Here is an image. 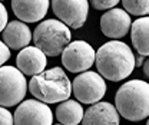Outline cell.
<instances>
[{
    "label": "cell",
    "mask_w": 149,
    "mask_h": 125,
    "mask_svg": "<svg viewBox=\"0 0 149 125\" xmlns=\"http://www.w3.org/2000/svg\"><path fill=\"white\" fill-rule=\"evenodd\" d=\"M95 63L97 73L111 82H120L133 72L135 55L130 46L118 39L103 43L95 52Z\"/></svg>",
    "instance_id": "obj_1"
},
{
    "label": "cell",
    "mask_w": 149,
    "mask_h": 125,
    "mask_svg": "<svg viewBox=\"0 0 149 125\" xmlns=\"http://www.w3.org/2000/svg\"><path fill=\"white\" fill-rule=\"evenodd\" d=\"M115 108L119 117L138 122L149 115V85L146 81L132 79L120 85L115 96Z\"/></svg>",
    "instance_id": "obj_2"
},
{
    "label": "cell",
    "mask_w": 149,
    "mask_h": 125,
    "mask_svg": "<svg viewBox=\"0 0 149 125\" xmlns=\"http://www.w3.org/2000/svg\"><path fill=\"white\" fill-rule=\"evenodd\" d=\"M30 93L45 104H59L66 101L72 95V82L62 68L40 72L29 81Z\"/></svg>",
    "instance_id": "obj_3"
},
{
    "label": "cell",
    "mask_w": 149,
    "mask_h": 125,
    "mask_svg": "<svg viewBox=\"0 0 149 125\" xmlns=\"http://www.w3.org/2000/svg\"><path fill=\"white\" fill-rule=\"evenodd\" d=\"M35 46L46 56H57L69 45L72 33L70 29L59 19H47L37 25L32 33Z\"/></svg>",
    "instance_id": "obj_4"
},
{
    "label": "cell",
    "mask_w": 149,
    "mask_h": 125,
    "mask_svg": "<svg viewBox=\"0 0 149 125\" xmlns=\"http://www.w3.org/2000/svg\"><path fill=\"white\" fill-rule=\"evenodd\" d=\"M26 76L15 66H0V107L10 108L26 96Z\"/></svg>",
    "instance_id": "obj_5"
},
{
    "label": "cell",
    "mask_w": 149,
    "mask_h": 125,
    "mask_svg": "<svg viewBox=\"0 0 149 125\" xmlns=\"http://www.w3.org/2000/svg\"><path fill=\"white\" fill-rule=\"evenodd\" d=\"M72 93L77 102L92 105L105 96L106 82L97 72H80L72 82Z\"/></svg>",
    "instance_id": "obj_6"
},
{
    "label": "cell",
    "mask_w": 149,
    "mask_h": 125,
    "mask_svg": "<svg viewBox=\"0 0 149 125\" xmlns=\"http://www.w3.org/2000/svg\"><path fill=\"white\" fill-rule=\"evenodd\" d=\"M62 63L72 73H80L92 68L95 63V49L85 40L69 42L62 51Z\"/></svg>",
    "instance_id": "obj_7"
},
{
    "label": "cell",
    "mask_w": 149,
    "mask_h": 125,
    "mask_svg": "<svg viewBox=\"0 0 149 125\" xmlns=\"http://www.w3.org/2000/svg\"><path fill=\"white\" fill-rule=\"evenodd\" d=\"M53 114L47 104L39 99L20 102L13 114V125H52Z\"/></svg>",
    "instance_id": "obj_8"
},
{
    "label": "cell",
    "mask_w": 149,
    "mask_h": 125,
    "mask_svg": "<svg viewBox=\"0 0 149 125\" xmlns=\"http://www.w3.org/2000/svg\"><path fill=\"white\" fill-rule=\"evenodd\" d=\"M52 10L68 27L80 29L89 15V0H52Z\"/></svg>",
    "instance_id": "obj_9"
},
{
    "label": "cell",
    "mask_w": 149,
    "mask_h": 125,
    "mask_svg": "<svg viewBox=\"0 0 149 125\" xmlns=\"http://www.w3.org/2000/svg\"><path fill=\"white\" fill-rule=\"evenodd\" d=\"M130 16L118 7H112L109 12H105L100 18V30L106 37L122 39L128 35L130 29Z\"/></svg>",
    "instance_id": "obj_10"
},
{
    "label": "cell",
    "mask_w": 149,
    "mask_h": 125,
    "mask_svg": "<svg viewBox=\"0 0 149 125\" xmlns=\"http://www.w3.org/2000/svg\"><path fill=\"white\" fill-rule=\"evenodd\" d=\"M47 65V58L36 46H26L20 49L16 58V68L23 75L35 76L43 72Z\"/></svg>",
    "instance_id": "obj_11"
},
{
    "label": "cell",
    "mask_w": 149,
    "mask_h": 125,
    "mask_svg": "<svg viewBox=\"0 0 149 125\" xmlns=\"http://www.w3.org/2000/svg\"><path fill=\"white\" fill-rule=\"evenodd\" d=\"M82 125H119V114L111 102H95L83 112Z\"/></svg>",
    "instance_id": "obj_12"
},
{
    "label": "cell",
    "mask_w": 149,
    "mask_h": 125,
    "mask_svg": "<svg viewBox=\"0 0 149 125\" xmlns=\"http://www.w3.org/2000/svg\"><path fill=\"white\" fill-rule=\"evenodd\" d=\"M12 10L24 23H36L46 16L49 0H12Z\"/></svg>",
    "instance_id": "obj_13"
},
{
    "label": "cell",
    "mask_w": 149,
    "mask_h": 125,
    "mask_svg": "<svg viewBox=\"0 0 149 125\" xmlns=\"http://www.w3.org/2000/svg\"><path fill=\"white\" fill-rule=\"evenodd\" d=\"M1 33H3L1 35L3 43L9 49H15V51H20V49L29 46V43L32 40L30 27L22 20L7 22V25L1 30Z\"/></svg>",
    "instance_id": "obj_14"
},
{
    "label": "cell",
    "mask_w": 149,
    "mask_h": 125,
    "mask_svg": "<svg viewBox=\"0 0 149 125\" xmlns=\"http://www.w3.org/2000/svg\"><path fill=\"white\" fill-rule=\"evenodd\" d=\"M130 39L136 52L142 56L149 55V19L148 16L136 19L130 23Z\"/></svg>",
    "instance_id": "obj_15"
},
{
    "label": "cell",
    "mask_w": 149,
    "mask_h": 125,
    "mask_svg": "<svg viewBox=\"0 0 149 125\" xmlns=\"http://www.w3.org/2000/svg\"><path fill=\"white\" fill-rule=\"evenodd\" d=\"M83 107L74 99L62 101L56 108V118L62 125H77L83 118Z\"/></svg>",
    "instance_id": "obj_16"
},
{
    "label": "cell",
    "mask_w": 149,
    "mask_h": 125,
    "mask_svg": "<svg viewBox=\"0 0 149 125\" xmlns=\"http://www.w3.org/2000/svg\"><path fill=\"white\" fill-rule=\"evenodd\" d=\"M123 10L132 16H148L149 13V0H120Z\"/></svg>",
    "instance_id": "obj_17"
},
{
    "label": "cell",
    "mask_w": 149,
    "mask_h": 125,
    "mask_svg": "<svg viewBox=\"0 0 149 125\" xmlns=\"http://www.w3.org/2000/svg\"><path fill=\"white\" fill-rule=\"evenodd\" d=\"M96 10H109L115 7L120 0H89Z\"/></svg>",
    "instance_id": "obj_18"
},
{
    "label": "cell",
    "mask_w": 149,
    "mask_h": 125,
    "mask_svg": "<svg viewBox=\"0 0 149 125\" xmlns=\"http://www.w3.org/2000/svg\"><path fill=\"white\" fill-rule=\"evenodd\" d=\"M0 125H13V115L4 107H0Z\"/></svg>",
    "instance_id": "obj_19"
},
{
    "label": "cell",
    "mask_w": 149,
    "mask_h": 125,
    "mask_svg": "<svg viewBox=\"0 0 149 125\" xmlns=\"http://www.w3.org/2000/svg\"><path fill=\"white\" fill-rule=\"evenodd\" d=\"M9 59H10V49L3 43V40H0V66H3Z\"/></svg>",
    "instance_id": "obj_20"
},
{
    "label": "cell",
    "mask_w": 149,
    "mask_h": 125,
    "mask_svg": "<svg viewBox=\"0 0 149 125\" xmlns=\"http://www.w3.org/2000/svg\"><path fill=\"white\" fill-rule=\"evenodd\" d=\"M7 20H9L7 10H6L4 4L0 1V33H1V30L6 27V25H7Z\"/></svg>",
    "instance_id": "obj_21"
},
{
    "label": "cell",
    "mask_w": 149,
    "mask_h": 125,
    "mask_svg": "<svg viewBox=\"0 0 149 125\" xmlns=\"http://www.w3.org/2000/svg\"><path fill=\"white\" fill-rule=\"evenodd\" d=\"M143 63V56L142 55H136L135 56V66H142Z\"/></svg>",
    "instance_id": "obj_22"
},
{
    "label": "cell",
    "mask_w": 149,
    "mask_h": 125,
    "mask_svg": "<svg viewBox=\"0 0 149 125\" xmlns=\"http://www.w3.org/2000/svg\"><path fill=\"white\" fill-rule=\"evenodd\" d=\"M142 66H143V72H145V76L148 78V76H149V62H148V60H145V63H143Z\"/></svg>",
    "instance_id": "obj_23"
},
{
    "label": "cell",
    "mask_w": 149,
    "mask_h": 125,
    "mask_svg": "<svg viewBox=\"0 0 149 125\" xmlns=\"http://www.w3.org/2000/svg\"><path fill=\"white\" fill-rule=\"evenodd\" d=\"M52 125H53V124H52ZM57 125H62V124H57Z\"/></svg>",
    "instance_id": "obj_24"
}]
</instances>
